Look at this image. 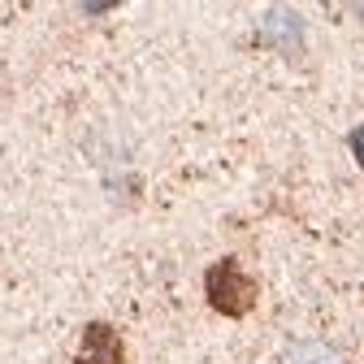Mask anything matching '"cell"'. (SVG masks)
<instances>
[{"label":"cell","mask_w":364,"mask_h":364,"mask_svg":"<svg viewBox=\"0 0 364 364\" xmlns=\"http://www.w3.org/2000/svg\"><path fill=\"white\" fill-rule=\"evenodd\" d=\"M204 299H208L213 312L243 321V316L260 304V282L252 278V273H247L235 256H221V260L208 264V273H204Z\"/></svg>","instance_id":"6da1fadb"},{"label":"cell","mask_w":364,"mask_h":364,"mask_svg":"<svg viewBox=\"0 0 364 364\" xmlns=\"http://www.w3.org/2000/svg\"><path fill=\"white\" fill-rule=\"evenodd\" d=\"M304 35H308L304 14H295V9H287V5L260 14V39L269 43V48H278L282 57H291V61L304 57Z\"/></svg>","instance_id":"7a4b0ae2"},{"label":"cell","mask_w":364,"mask_h":364,"mask_svg":"<svg viewBox=\"0 0 364 364\" xmlns=\"http://www.w3.org/2000/svg\"><path fill=\"white\" fill-rule=\"evenodd\" d=\"M74 364H126V338L109 321H87Z\"/></svg>","instance_id":"3957f363"},{"label":"cell","mask_w":364,"mask_h":364,"mask_svg":"<svg viewBox=\"0 0 364 364\" xmlns=\"http://www.w3.org/2000/svg\"><path fill=\"white\" fill-rule=\"evenodd\" d=\"M282 364H343V355H338L334 343L304 334V338H291L282 347Z\"/></svg>","instance_id":"277c9868"},{"label":"cell","mask_w":364,"mask_h":364,"mask_svg":"<svg viewBox=\"0 0 364 364\" xmlns=\"http://www.w3.org/2000/svg\"><path fill=\"white\" fill-rule=\"evenodd\" d=\"M347 144H351V152H355V161H360V169H364V126H355V130L347 134Z\"/></svg>","instance_id":"5b68a950"}]
</instances>
